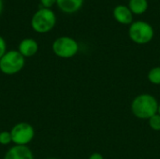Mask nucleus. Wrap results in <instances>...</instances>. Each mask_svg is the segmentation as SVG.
Returning <instances> with one entry per match:
<instances>
[{
	"instance_id": "obj_1",
	"label": "nucleus",
	"mask_w": 160,
	"mask_h": 159,
	"mask_svg": "<svg viewBox=\"0 0 160 159\" xmlns=\"http://www.w3.org/2000/svg\"><path fill=\"white\" fill-rule=\"evenodd\" d=\"M158 99L150 94H141L134 97L131 102V112L139 119L148 120L158 112Z\"/></svg>"
},
{
	"instance_id": "obj_2",
	"label": "nucleus",
	"mask_w": 160,
	"mask_h": 159,
	"mask_svg": "<svg viewBox=\"0 0 160 159\" xmlns=\"http://www.w3.org/2000/svg\"><path fill=\"white\" fill-rule=\"evenodd\" d=\"M56 23V15L51 8L41 7L32 17L31 26L33 30L39 34L50 32Z\"/></svg>"
},
{
	"instance_id": "obj_3",
	"label": "nucleus",
	"mask_w": 160,
	"mask_h": 159,
	"mask_svg": "<svg viewBox=\"0 0 160 159\" xmlns=\"http://www.w3.org/2000/svg\"><path fill=\"white\" fill-rule=\"evenodd\" d=\"M155 36L153 26L143 21L133 22L128 28V37L136 44L144 45L152 41Z\"/></svg>"
},
{
	"instance_id": "obj_4",
	"label": "nucleus",
	"mask_w": 160,
	"mask_h": 159,
	"mask_svg": "<svg viewBox=\"0 0 160 159\" xmlns=\"http://www.w3.org/2000/svg\"><path fill=\"white\" fill-rule=\"evenodd\" d=\"M25 65V58L18 50L8 51L0 59V71L5 75H14L22 71Z\"/></svg>"
},
{
	"instance_id": "obj_5",
	"label": "nucleus",
	"mask_w": 160,
	"mask_h": 159,
	"mask_svg": "<svg viewBox=\"0 0 160 159\" xmlns=\"http://www.w3.org/2000/svg\"><path fill=\"white\" fill-rule=\"evenodd\" d=\"M53 53L64 59L72 58L79 52L78 42L70 37H57L52 46Z\"/></svg>"
},
{
	"instance_id": "obj_6",
	"label": "nucleus",
	"mask_w": 160,
	"mask_h": 159,
	"mask_svg": "<svg viewBox=\"0 0 160 159\" xmlns=\"http://www.w3.org/2000/svg\"><path fill=\"white\" fill-rule=\"evenodd\" d=\"M10 134L14 145L27 146L35 137V129L29 123L21 122L12 127Z\"/></svg>"
},
{
	"instance_id": "obj_7",
	"label": "nucleus",
	"mask_w": 160,
	"mask_h": 159,
	"mask_svg": "<svg viewBox=\"0 0 160 159\" xmlns=\"http://www.w3.org/2000/svg\"><path fill=\"white\" fill-rule=\"evenodd\" d=\"M3 159H35V157L28 146L13 145L6 152Z\"/></svg>"
},
{
	"instance_id": "obj_8",
	"label": "nucleus",
	"mask_w": 160,
	"mask_h": 159,
	"mask_svg": "<svg viewBox=\"0 0 160 159\" xmlns=\"http://www.w3.org/2000/svg\"><path fill=\"white\" fill-rule=\"evenodd\" d=\"M112 15L114 20L124 25H130L133 22V13L128 6L118 5L113 8Z\"/></svg>"
},
{
	"instance_id": "obj_9",
	"label": "nucleus",
	"mask_w": 160,
	"mask_h": 159,
	"mask_svg": "<svg viewBox=\"0 0 160 159\" xmlns=\"http://www.w3.org/2000/svg\"><path fill=\"white\" fill-rule=\"evenodd\" d=\"M38 51V44L34 38H24L18 46V52L24 57H32Z\"/></svg>"
},
{
	"instance_id": "obj_10",
	"label": "nucleus",
	"mask_w": 160,
	"mask_h": 159,
	"mask_svg": "<svg viewBox=\"0 0 160 159\" xmlns=\"http://www.w3.org/2000/svg\"><path fill=\"white\" fill-rule=\"evenodd\" d=\"M83 0H57L56 5L65 13L72 14L80 10L82 7Z\"/></svg>"
},
{
	"instance_id": "obj_11",
	"label": "nucleus",
	"mask_w": 160,
	"mask_h": 159,
	"mask_svg": "<svg viewBox=\"0 0 160 159\" xmlns=\"http://www.w3.org/2000/svg\"><path fill=\"white\" fill-rule=\"evenodd\" d=\"M128 7L133 13V15H142L146 12L148 8L147 0H129Z\"/></svg>"
},
{
	"instance_id": "obj_12",
	"label": "nucleus",
	"mask_w": 160,
	"mask_h": 159,
	"mask_svg": "<svg viewBox=\"0 0 160 159\" xmlns=\"http://www.w3.org/2000/svg\"><path fill=\"white\" fill-rule=\"evenodd\" d=\"M148 81L154 85H160V67L151 68L147 75Z\"/></svg>"
},
{
	"instance_id": "obj_13",
	"label": "nucleus",
	"mask_w": 160,
	"mask_h": 159,
	"mask_svg": "<svg viewBox=\"0 0 160 159\" xmlns=\"http://www.w3.org/2000/svg\"><path fill=\"white\" fill-rule=\"evenodd\" d=\"M149 127L154 131H160V114L157 113L148 119Z\"/></svg>"
},
{
	"instance_id": "obj_14",
	"label": "nucleus",
	"mask_w": 160,
	"mask_h": 159,
	"mask_svg": "<svg viewBox=\"0 0 160 159\" xmlns=\"http://www.w3.org/2000/svg\"><path fill=\"white\" fill-rule=\"evenodd\" d=\"M12 143V138L10 131H1L0 132V144L7 146Z\"/></svg>"
},
{
	"instance_id": "obj_15",
	"label": "nucleus",
	"mask_w": 160,
	"mask_h": 159,
	"mask_svg": "<svg viewBox=\"0 0 160 159\" xmlns=\"http://www.w3.org/2000/svg\"><path fill=\"white\" fill-rule=\"evenodd\" d=\"M7 42L4 39L3 37L0 36V59L3 57V55L7 52Z\"/></svg>"
},
{
	"instance_id": "obj_16",
	"label": "nucleus",
	"mask_w": 160,
	"mask_h": 159,
	"mask_svg": "<svg viewBox=\"0 0 160 159\" xmlns=\"http://www.w3.org/2000/svg\"><path fill=\"white\" fill-rule=\"evenodd\" d=\"M57 0H40V3L43 7L45 8H51L53 5L56 4Z\"/></svg>"
},
{
	"instance_id": "obj_17",
	"label": "nucleus",
	"mask_w": 160,
	"mask_h": 159,
	"mask_svg": "<svg viewBox=\"0 0 160 159\" xmlns=\"http://www.w3.org/2000/svg\"><path fill=\"white\" fill-rule=\"evenodd\" d=\"M88 159H104L103 156L99 153H93Z\"/></svg>"
},
{
	"instance_id": "obj_18",
	"label": "nucleus",
	"mask_w": 160,
	"mask_h": 159,
	"mask_svg": "<svg viewBox=\"0 0 160 159\" xmlns=\"http://www.w3.org/2000/svg\"><path fill=\"white\" fill-rule=\"evenodd\" d=\"M2 11H3V1L0 0V15H1Z\"/></svg>"
},
{
	"instance_id": "obj_19",
	"label": "nucleus",
	"mask_w": 160,
	"mask_h": 159,
	"mask_svg": "<svg viewBox=\"0 0 160 159\" xmlns=\"http://www.w3.org/2000/svg\"><path fill=\"white\" fill-rule=\"evenodd\" d=\"M158 113L160 114V102H159V104H158Z\"/></svg>"
},
{
	"instance_id": "obj_20",
	"label": "nucleus",
	"mask_w": 160,
	"mask_h": 159,
	"mask_svg": "<svg viewBox=\"0 0 160 159\" xmlns=\"http://www.w3.org/2000/svg\"><path fill=\"white\" fill-rule=\"evenodd\" d=\"M46 159H58V158H54V157H49V158H46Z\"/></svg>"
}]
</instances>
